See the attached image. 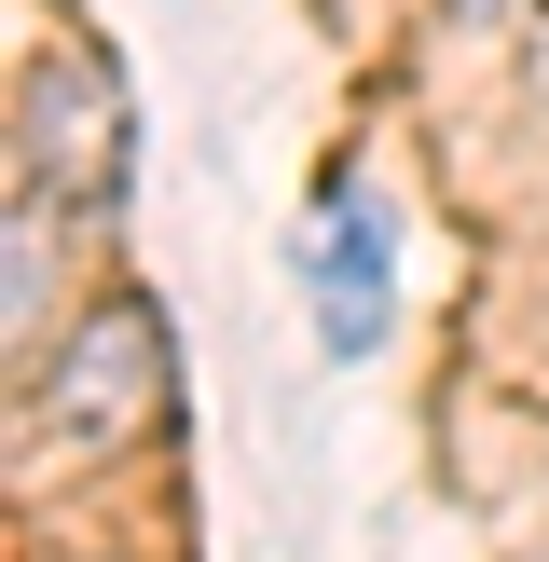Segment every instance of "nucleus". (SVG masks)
I'll return each mask as SVG.
<instances>
[{
	"label": "nucleus",
	"instance_id": "f257e3e1",
	"mask_svg": "<svg viewBox=\"0 0 549 562\" xmlns=\"http://www.w3.org/2000/svg\"><path fill=\"white\" fill-rule=\"evenodd\" d=\"M165 302L110 289L97 316L55 344V384H27V453H124L137 426L165 412Z\"/></svg>",
	"mask_w": 549,
	"mask_h": 562
},
{
	"label": "nucleus",
	"instance_id": "f03ea898",
	"mask_svg": "<svg viewBox=\"0 0 549 562\" xmlns=\"http://www.w3.org/2000/svg\"><path fill=\"white\" fill-rule=\"evenodd\" d=\"M14 179L55 192V206H110L124 192V82H110L97 42L27 55V82H14Z\"/></svg>",
	"mask_w": 549,
	"mask_h": 562
},
{
	"label": "nucleus",
	"instance_id": "7ed1b4c3",
	"mask_svg": "<svg viewBox=\"0 0 549 562\" xmlns=\"http://www.w3.org/2000/svg\"><path fill=\"white\" fill-rule=\"evenodd\" d=\"M302 289H316L329 357H371V344H384V206H371L357 179L329 192L316 234H302Z\"/></svg>",
	"mask_w": 549,
	"mask_h": 562
},
{
	"label": "nucleus",
	"instance_id": "20e7f679",
	"mask_svg": "<svg viewBox=\"0 0 549 562\" xmlns=\"http://www.w3.org/2000/svg\"><path fill=\"white\" fill-rule=\"evenodd\" d=\"M467 14H508V0H467Z\"/></svg>",
	"mask_w": 549,
	"mask_h": 562
}]
</instances>
